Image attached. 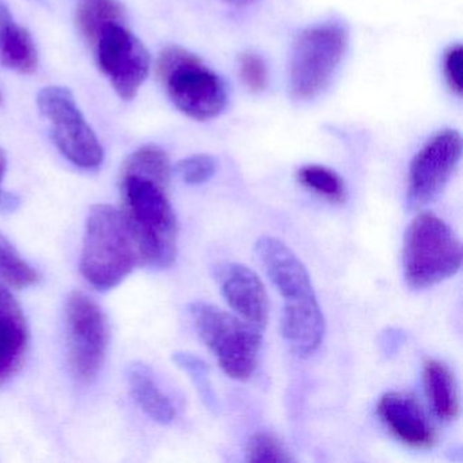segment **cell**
Returning a JSON list of instances; mask_svg holds the SVG:
<instances>
[{
    "label": "cell",
    "instance_id": "27",
    "mask_svg": "<svg viewBox=\"0 0 463 463\" xmlns=\"http://www.w3.org/2000/svg\"><path fill=\"white\" fill-rule=\"evenodd\" d=\"M402 333L398 332V330L389 329L384 333V340L382 341V344L386 346V352H392L398 348V344L402 343Z\"/></svg>",
    "mask_w": 463,
    "mask_h": 463
},
{
    "label": "cell",
    "instance_id": "14",
    "mask_svg": "<svg viewBox=\"0 0 463 463\" xmlns=\"http://www.w3.org/2000/svg\"><path fill=\"white\" fill-rule=\"evenodd\" d=\"M378 416L390 432L414 449H430L436 443V432L421 406L411 395L386 392L379 400Z\"/></svg>",
    "mask_w": 463,
    "mask_h": 463
},
{
    "label": "cell",
    "instance_id": "23",
    "mask_svg": "<svg viewBox=\"0 0 463 463\" xmlns=\"http://www.w3.org/2000/svg\"><path fill=\"white\" fill-rule=\"evenodd\" d=\"M248 460L250 462H289V457L283 444L269 433L260 432L251 436L248 443Z\"/></svg>",
    "mask_w": 463,
    "mask_h": 463
},
{
    "label": "cell",
    "instance_id": "13",
    "mask_svg": "<svg viewBox=\"0 0 463 463\" xmlns=\"http://www.w3.org/2000/svg\"><path fill=\"white\" fill-rule=\"evenodd\" d=\"M29 325L9 287L0 283V386L17 375L28 354Z\"/></svg>",
    "mask_w": 463,
    "mask_h": 463
},
{
    "label": "cell",
    "instance_id": "21",
    "mask_svg": "<svg viewBox=\"0 0 463 463\" xmlns=\"http://www.w3.org/2000/svg\"><path fill=\"white\" fill-rule=\"evenodd\" d=\"M298 180L306 188L321 194L335 204H343L346 200L345 183L329 167L321 165H306L298 170Z\"/></svg>",
    "mask_w": 463,
    "mask_h": 463
},
{
    "label": "cell",
    "instance_id": "28",
    "mask_svg": "<svg viewBox=\"0 0 463 463\" xmlns=\"http://www.w3.org/2000/svg\"><path fill=\"white\" fill-rule=\"evenodd\" d=\"M20 205V199L15 194H0V211L4 213H12V211L17 210Z\"/></svg>",
    "mask_w": 463,
    "mask_h": 463
},
{
    "label": "cell",
    "instance_id": "20",
    "mask_svg": "<svg viewBox=\"0 0 463 463\" xmlns=\"http://www.w3.org/2000/svg\"><path fill=\"white\" fill-rule=\"evenodd\" d=\"M170 161L167 154L158 146H143L132 153L121 166V175H137L153 178L164 185L170 184Z\"/></svg>",
    "mask_w": 463,
    "mask_h": 463
},
{
    "label": "cell",
    "instance_id": "25",
    "mask_svg": "<svg viewBox=\"0 0 463 463\" xmlns=\"http://www.w3.org/2000/svg\"><path fill=\"white\" fill-rule=\"evenodd\" d=\"M240 75L249 90L264 91L268 86V70L265 61L256 53L246 52L240 58Z\"/></svg>",
    "mask_w": 463,
    "mask_h": 463
},
{
    "label": "cell",
    "instance_id": "24",
    "mask_svg": "<svg viewBox=\"0 0 463 463\" xmlns=\"http://www.w3.org/2000/svg\"><path fill=\"white\" fill-rule=\"evenodd\" d=\"M216 170H218V161L207 154L188 156L178 162L175 166V172L180 175L181 180L189 185L207 183L215 175Z\"/></svg>",
    "mask_w": 463,
    "mask_h": 463
},
{
    "label": "cell",
    "instance_id": "18",
    "mask_svg": "<svg viewBox=\"0 0 463 463\" xmlns=\"http://www.w3.org/2000/svg\"><path fill=\"white\" fill-rule=\"evenodd\" d=\"M123 21L124 9L118 0H80L78 5L77 26L91 45H96L107 26Z\"/></svg>",
    "mask_w": 463,
    "mask_h": 463
},
{
    "label": "cell",
    "instance_id": "6",
    "mask_svg": "<svg viewBox=\"0 0 463 463\" xmlns=\"http://www.w3.org/2000/svg\"><path fill=\"white\" fill-rule=\"evenodd\" d=\"M402 262L411 288H430L460 269L462 245L443 219L420 213L406 230Z\"/></svg>",
    "mask_w": 463,
    "mask_h": 463
},
{
    "label": "cell",
    "instance_id": "26",
    "mask_svg": "<svg viewBox=\"0 0 463 463\" xmlns=\"http://www.w3.org/2000/svg\"><path fill=\"white\" fill-rule=\"evenodd\" d=\"M443 74L447 85L455 96H462L463 91V50L462 45H451L444 52Z\"/></svg>",
    "mask_w": 463,
    "mask_h": 463
},
{
    "label": "cell",
    "instance_id": "19",
    "mask_svg": "<svg viewBox=\"0 0 463 463\" xmlns=\"http://www.w3.org/2000/svg\"><path fill=\"white\" fill-rule=\"evenodd\" d=\"M39 280L37 270L24 260L9 238L0 232V283L9 288L25 289Z\"/></svg>",
    "mask_w": 463,
    "mask_h": 463
},
{
    "label": "cell",
    "instance_id": "7",
    "mask_svg": "<svg viewBox=\"0 0 463 463\" xmlns=\"http://www.w3.org/2000/svg\"><path fill=\"white\" fill-rule=\"evenodd\" d=\"M189 314L222 370L235 381H248L257 367L262 330L210 303H192Z\"/></svg>",
    "mask_w": 463,
    "mask_h": 463
},
{
    "label": "cell",
    "instance_id": "15",
    "mask_svg": "<svg viewBox=\"0 0 463 463\" xmlns=\"http://www.w3.org/2000/svg\"><path fill=\"white\" fill-rule=\"evenodd\" d=\"M0 63L20 74H33L39 53L31 33L18 25L5 0H0Z\"/></svg>",
    "mask_w": 463,
    "mask_h": 463
},
{
    "label": "cell",
    "instance_id": "10",
    "mask_svg": "<svg viewBox=\"0 0 463 463\" xmlns=\"http://www.w3.org/2000/svg\"><path fill=\"white\" fill-rule=\"evenodd\" d=\"M97 63L109 78L120 99L131 101L150 74L151 58L146 45L123 24L107 26L97 40Z\"/></svg>",
    "mask_w": 463,
    "mask_h": 463
},
{
    "label": "cell",
    "instance_id": "11",
    "mask_svg": "<svg viewBox=\"0 0 463 463\" xmlns=\"http://www.w3.org/2000/svg\"><path fill=\"white\" fill-rule=\"evenodd\" d=\"M462 158V137L454 129L433 135L414 156L409 170L408 202L417 208L430 204L444 191Z\"/></svg>",
    "mask_w": 463,
    "mask_h": 463
},
{
    "label": "cell",
    "instance_id": "16",
    "mask_svg": "<svg viewBox=\"0 0 463 463\" xmlns=\"http://www.w3.org/2000/svg\"><path fill=\"white\" fill-rule=\"evenodd\" d=\"M127 379L137 405L154 421L170 424L175 420V409L167 395L159 389L153 371L145 363L134 362L128 365Z\"/></svg>",
    "mask_w": 463,
    "mask_h": 463
},
{
    "label": "cell",
    "instance_id": "3",
    "mask_svg": "<svg viewBox=\"0 0 463 463\" xmlns=\"http://www.w3.org/2000/svg\"><path fill=\"white\" fill-rule=\"evenodd\" d=\"M142 265L139 246L123 211L93 205L86 221L80 272L94 288H115Z\"/></svg>",
    "mask_w": 463,
    "mask_h": 463
},
{
    "label": "cell",
    "instance_id": "4",
    "mask_svg": "<svg viewBox=\"0 0 463 463\" xmlns=\"http://www.w3.org/2000/svg\"><path fill=\"white\" fill-rule=\"evenodd\" d=\"M348 45V28L341 21H326L300 32L289 58L292 99L308 102L321 96L343 63Z\"/></svg>",
    "mask_w": 463,
    "mask_h": 463
},
{
    "label": "cell",
    "instance_id": "31",
    "mask_svg": "<svg viewBox=\"0 0 463 463\" xmlns=\"http://www.w3.org/2000/svg\"><path fill=\"white\" fill-rule=\"evenodd\" d=\"M0 104H2V96H0Z\"/></svg>",
    "mask_w": 463,
    "mask_h": 463
},
{
    "label": "cell",
    "instance_id": "17",
    "mask_svg": "<svg viewBox=\"0 0 463 463\" xmlns=\"http://www.w3.org/2000/svg\"><path fill=\"white\" fill-rule=\"evenodd\" d=\"M424 384L436 417L441 421H454L459 414V394L451 370L439 360H428L424 365Z\"/></svg>",
    "mask_w": 463,
    "mask_h": 463
},
{
    "label": "cell",
    "instance_id": "8",
    "mask_svg": "<svg viewBox=\"0 0 463 463\" xmlns=\"http://www.w3.org/2000/svg\"><path fill=\"white\" fill-rule=\"evenodd\" d=\"M42 115L50 121L51 137L64 158L82 169H97L104 162V150L86 123L71 90L48 86L37 97Z\"/></svg>",
    "mask_w": 463,
    "mask_h": 463
},
{
    "label": "cell",
    "instance_id": "2",
    "mask_svg": "<svg viewBox=\"0 0 463 463\" xmlns=\"http://www.w3.org/2000/svg\"><path fill=\"white\" fill-rule=\"evenodd\" d=\"M123 213L139 246L142 265L166 269L177 257L178 224L169 186L137 175H120Z\"/></svg>",
    "mask_w": 463,
    "mask_h": 463
},
{
    "label": "cell",
    "instance_id": "29",
    "mask_svg": "<svg viewBox=\"0 0 463 463\" xmlns=\"http://www.w3.org/2000/svg\"><path fill=\"white\" fill-rule=\"evenodd\" d=\"M7 170V156L6 153H5V150H2L0 148V185H2V183H4L5 175H6ZM0 194H2V191H0Z\"/></svg>",
    "mask_w": 463,
    "mask_h": 463
},
{
    "label": "cell",
    "instance_id": "1",
    "mask_svg": "<svg viewBox=\"0 0 463 463\" xmlns=\"http://www.w3.org/2000/svg\"><path fill=\"white\" fill-rule=\"evenodd\" d=\"M256 253L284 299V340L298 356H310L324 340L325 319L307 269L286 243L273 237L260 238Z\"/></svg>",
    "mask_w": 463,
    "mask_h": 463
},
{
    "label": "cell",
    "instance_id": "5",
    "mask_svg": "<svg viewBox=\"0 0 463 463\" xmlns=\"http://www.w3.org/2000/svg\"><path fill=\"white\" fill-rule=\"evenodd\" d=\"M156 77L175 107L194 120L219 118L229 104V93L221 77L184 48L162 51L156 61Z\"/></svg>",
    "mask_w": 463,
    "mask_h": 463
},
{
    "label": "cell",
    "instance_id": "30",
    "mask_svg": "<svg viewBox=\"0 0 463 463\" xmlns=\"http://www.w3.org/2000/svg\"><path fill=\"white\" fill-rule=\"evenodd\" d=\"M227 4L235 5V6H245V5L253 4L256 0H226Z\"/></svg>",
    "mask_w": 463,
    "mask_h": 463
},
{
    "label": "cell",
    "instance_id": "12",
    "mask_svg": "<svg viewBox=\"0 0 463 463\" xmlns=\"http://www.w3.org/2000/svg\"><path fill=\"white\" fill-rule=\"evenodd\" d=\"M219 288L234 313L264 330L268 324V297L259 276L238 262H223L213 270Z\"/></svg>",
    "mask_w": 463,
    "mask_h": 463
},
{
    "label": "cell",
    "instance_id": "22",
    "mask_svg": "<svg viewBox=\"0 0 463 463\" xmlns=\"http://www.w3.org/2000/svg\"><path fill=\"white\" fill-rule=\"evenodd\" d=\"M173 362L188 373L207 409H210L211 411H218L219 401L215 390H213V382H211L210 368H208L207 363L200 359L197 354L184 351L175 352L173 354Z\"/></svg>",
    "mask_w": 463,
    "mask_h": 463
},
{
    "label": "cell",
    "instance_id": "9",
    "mask_svg": "<svg viewBox=\"0 0 463 463\" xmlns=\"http://www.w3.org/2000/svg\"><path fill=\"white\" fill-rule=\"evenodd\" d=\"M67 345L72 375L90 383L104 365L109 345V326L101 306L82 291L67 300Z\"/></svg>",
    "mask_w": 463,
    "mask_h": 463
}]
</instances>
